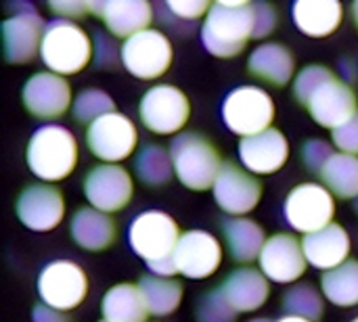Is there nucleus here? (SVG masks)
<instances>
[{"label": "nucleus", "mask_w": 358, "mask_h": 322, "mask_svg": "<svg viewBox=\"0 0 358 322\" xmlns=\"http://www.w3.org/2000/svg\"><path fill=\"white\" fill-rule=\"evenodd\" d=\"M294 98L325 130L344 126L358 111L357 92L327 65H306L294 80Z\"/></svg>", "instance_id": "nucleus-1"}, {"label": "nucleus", "mask_w": 358, "mask_h": 322, "mask_svg": "<svg viewBox=\"0 0 358 322\" xmlns=\"http://www.w3.org/2000/svg\"><path fill=\"white\" fill-rule=\"evenodd\" d=\"M254 38V2L218 0L201 25V42L206 50L218 59H231L243 52Z\"/></svg>", "instance_id": "nucleus-2"}, {"label": "nucleus", "mask_w": 358, "mask_h": 322, "mask_svg": "<svg viewBox=\"0 0 358 322\" xmlns=\"http://www.w3.org/2000/svg\"><path fill=\"white\" fill-rule=\"evenodd\" d=\"M25 163L46 184L65 180L78 166V140L65 126L46 124L27 140Z\"/></svg>", "instance_id": "nucleus-3"}, {"label": "nucleus", "mask_w": 358, "mask_h": 322, "mask_svg": "<svg viewBox=\"0 0 358 322\" xmlns=\"http://www.w3.org/2000/svg\"><path fill=\"white\" fill-rule=\"evenodd\" d=\"M40 59L57 75H76L94 59V44L76 21L52 19L44 27Z\"/></svg>", "instance_id": "nucleus-4"}, {"label": "nucleus", "mask_w": 358, "mask_h": 322, "mask_svg": "<svg viewBox=\"0 0 358 322\" xmlns=\"http://www.w3.org/2000/svg\"><path fill=\"white\" fill-rule=\"evenodd\" d=\"M174 176L189 191H210L222 170L216 145L199 132H182L170 142Z\"/></svg>", "instance_id": "nucleus-5"}, {"label": "nucleus", "mask_w": 358, "mask_h": 322, "mask_svg": "<svg viewBox=\"0 0 358 322\" xmlns=\"http://www.w3.org/2000/svg\"><path fill=\"white\" fill-rule=\"evenodd\" d=\"M275 113L273 96L260 86H239L231 90L222 103L224 126L241 138H250L273 128Z\"/></svg>", "instance_id": "nucleus-6"}, {"label": "nucleus", "mask_w": 358, "mask_h": 322, "mask_svg": "<svg viewBox=\"0 0 358 322\" xmlns=\"http://www.w3.org/2000/svg\"><path fill=\"white\" fill-rule=\"evenodd\" d=\"M180 237L182 233L176 220L159 210L138 214L128 228V243L147 266L174 258Z\"/></svg>", "instance_id": "nucleus-7"}, {"label": "nucleus", "mask_w": 358, "mask_h": 322, "mask_svg": "<svg viewBox=\"0 0 358 322\" xmlns=\"http://www.w3.org/2000/svg\"><path fill=\"white\" fill-rule=\"evenodd\" d=\"M189 117L191 101L180 88L172 84L151 86L138 103L141 124L157 136H178V132L187 126Z\"/></svg>", "instance_id": "nucleus-8"}, {"label": "nucleus", "mask_w": 358, "mask_h": 322, "mask_svg": "<svg viewBox=\"0 0 358 322\" xmlns=\"http://www.w3.org/2000/svg\"><path fill=\"white\" fill-rule=\"evenodd\" d=\"M38 295L44 306L71 312L88 298V277L84 268L71 260L48 262L38 275Z\"/></svg>", "instance_id": "nucleus-9"}, {"label": "nucleus", "mask_w": 358, "mask_h": 322, "mask_svg": "<svg viewBox=\"0 0 358 322\" xmlns=\"http://www.w3.org/2000/svg\"><path fill=\"white\" fill-rule=\"evenodd\" d=\"M283 214L287 224L306 237L334 224L336 197L323 184L302 182L287 193Z\"/></svg>", "instance_id": "nucleus-10"}, {"label": "nucleus", "mask_w": 358, "mask_h": 322, "mask_svg": "<svg viewBox=\"0 0 358 322\" xmlns=\"http://www.w3.org/2000/svg\"><path fill=\"white\" fill-rule=\"evenodd\" d=\"M120 54L126 71L145 82L157 80L164 73H168L174 61L172 42L164 31L153 27L128 38L122 44Z\"/></svg>", "instance_id": "nucleus-11"}, {"label": "nucleus", "mask_w": 358, "mask_h": 322, "mask_svg": "<svg viewBox=\"0 0 358 322\" xmlns=\"http://www.w3.org/2000/svg\"><path fill=\"white\" fill-rule=\"evenodd\" d=\"M86 147L99 161L120 166L134 155L138 147V128L128 115L113 111L86 128Z\"/></svg>", "instance_id": "nucleus-12"}, {"label": "nucleus", "mask_w": 358, "mask_h": 322, "mask_svg": "<svg viewBox=\"0 0 358 322\" xmlns=\"http://www.w3.org/2000/svg\"><path fill=\"white\" fill-rule=\"evenodd\" d=\"M8 8L13 13L2 21L4 57L13 65H23L40 54L46 23L29 2H15Z\"/></svg>", "instance_id": "nucleus-13"}, {"label": "nucleus", "mask_w": 358, "mask_h": 322, "mask_svg": "<svg viewBox=\"0 0 358 322\" xmlns=\"http://www.w3.org/2000/svg\"><path fill=\"white\" fill-rule=\"evenodd\" d=\"M82 191L90 207L111 216L115 212H122L132 201L134 182L126 168L99 163L86 174Z\"/></svg>", "instance_id": "nucleus-14"}, {"label": "nucleus", "mask_w": 358, "mask_h": 322, "mask_svg": "<svg viewBox=\"0 0 358 322\" xmlns=\"http://www.w3.org/2000/svg\"><path fill=\"white\" fill-rule=\"evenodd\" d=\"M212 193L216 205L224 214L233 218H243L258 207L262 199V182L245 168H239L233 161H224Z\"/></svg>", "instance_id": "nucleus-15"}, {"label": "nucleus", "mask_w": 358, "mask_h": 322, "mask_svg": "<svg viewBox=\"0 0 358 322\" xmlns=\"http://www.w3.org/2000/svg\"><path fill=\"white\" fill-rule=\"evenodd\" d=\"M23 107L36 119H57L73 107L71 86L63 75L52 71H38L27 78L21 90Z\"/></svg>", "instance_id": "nucleus-16"}, {"label": "nucleus", "mask_w": 358, "mask_h": 322, "mask_svg": "<svg viewBox=\"0 0 358 322\" xmlns=\"http://www.w3.org/2000/svg\"><path fill=\"white\" fill-rule=\"evenodd\" d=\"M258 270L277 285H292L308 270L302 241L296 235L277 233L266 239V245L258 258Z\"/></svg>", "instance_id": "nucleus-17"}, {"label": "nucleus", "mask_w": 358, "mask_h": 322, "mask_svg": "<svg viewBox=\"0 0 358 322\" xmlns=\"http://www.w3.org/2000/svg\"><path fill=\"white\" fill-rule=\"evenodd\" d=\"M19 222L34 233H48L63 222L65 201L57 186L38 182L25 186L15 201Z\"/></svg>", "instance_id": "nucleus-18"}, {"label": "nucleus", "mask_w": 358, "mask_h": 322, "mask_svg": "<svg viewBox=\"0 0 358 322\" xmlns=\"http://www.w3.org/2000/svg\"><path fill=\"white\" fill-rule=\"evenodd\" d=\"M222 245L220 241L208 233V230H187L182 233L176 251L174 262L178 268V275L191 281H203L218 272L222 264Z\"/></svg>", "instance_id": "nucleus-19"}, {"label": "nucleus", "mask_w": 358, "mask_h": 322, "mask_svg": "<svg viewBox=\"0 0 358 322\" xmlns=\"http://www.w3.org/2000/svg\"><path fill=\"white\" fill-rule=\"evenodd\" d=\"M289 159V142L277 128H268L256 136L239 140V161L254 176H268L285 168Z\"/></svg>", "instance_id": "nucleus-20"}, {"label": "nucleus", "mask_w": 358, "mask_h": 322, "mask_svg": "<svg viewBox=\"0 0 358 322\" xmlns=\"http://www.w3.org/2000/svg\"><path fill=\"white\" fill-rule=\"evenodd\" d=\"M90 13L99 17L113 38L124 42L145 29L153 21V6L147 0H88Z\"/></svg>", "instance_id": "nucleus-21"}, {"label": "nucleus", "mask_w": 358, "mask_h": 322, "mask_svg": "<svg viewBox=\"0 0 358 322\" xmlns=\"http://www.w3.org/2000/svg\"><path fill=\"white\" fill-rule=\"evenodd\" d=\"M302 247H304L308 266L323 270V272H329L350 260L348 258L350 256V235L338 222H334L313 235H306L302 239Z\"/></svg>", "instance_id": "nucleus-22"}, {"label": "nucleus", "mask_w": 358, "mask_h": 322, "mask_svg": "<svg viewBox=\"0 0 358 322\" xmlns=\"http://www.w3.org/2000/svg\"><path fill=\"white\" fill-rule=\"evenodd\" d=\"M248 73L258 82H264L275 88H283L298 75L296 59L285 44L264 42L256 50H252L248 59Z\"/></svg>", "instance_id": "nucleus-23"}, {"label": "nucleus", "mask_w": 358, "mask_h": 322, "mask_svg": "<svg viewBox=\"0 0 358 322\" xmlns=\"http://www.w3.org/2000/svg\"><path fill=\"white\" fill-rule=\"evenodd\" d=\"M271 281L256 268H237L220 285L227 302L237 314L260 310L271 298Z\"/></svg>", "instance_id": "nucleus-24"}, {"label": "nucleus", "mask_w": 358, "mask_h": 322, "mask_svg": "<svg viewBox=\"0 0 358 322\" xmlns=\"http://www.w3.org/2000/svg\"><path fill=\"white\" fill-rule=\"evenodd\" d=\"M69 235L78 247L90 254L107 251L117 239V224L109 214L94 207H80L69 222Z\"/></svg>", "instance_id": "nucleus-25"}, {"label": "nucleus", "mask_w": 358, "mask_h": 322, "mask_svg": "<svg viewBox=\"0 0 358 322\" xmlns=\"http://www.w3.org/2000/svg\"><path fill=\"white\" fill-rule=\"evenodd\" d=\"M296 27L308 38H327L344 21V6L338 0H298L292 6Z\"/></svg>", "instance_id": "nucleus-26"}, {"label": "nucleus", "mask_w": 358, "mask_h": 322, "mask_svg": "<svg viewBox=\"0 0 358 322\" xmlns=\"http://www.w3.org/2000/svg\"><path fill=\"white\" fill-rule=\"evenodd\" d=\"M229 256L239 264H250L260 258L266 245L264 228L252 218H227L220 224Z\"/></svg>", "instance_id": "nucleus-27"}, {"label": "nucleus", "mask_w": 358, "mask_h": 322, "mask_svg": "<svg viewBox=\"0 0 358 322\" xmlns=\"http://www.w3.org/2000/svg\"><path fill=\"white\" fill-rule=\"evenodd\" d=\"M101 314L107 322H145L149 310L138 285L120 283L103 295Z\"/></svg>", "instance_id": "nucleus-28"}, {"label": "nucleus", "mask_w": 358, "mask_h": 322, "mask_svg": "<svg viewBox=\"0 0 358 322\" xmlns=\"http://www.w3.org/2000/svg\"><path fill=\"white\" fill-rule=\"evenodd\" d=\"M138 289L145 298L149 314L155 319H164V316L174 314L182 302V295H185V287L180 281L155 277V275L141 277Z\"/></svg>", "instance_id": "nucleus-29"}, {"label": "nucleus", "mask_w": 358, "mask_h": 322, "mask_svg": "<svg viewBox=\"0 0 358 322\" xmlns=\"http://www.w3.org/2000/svg\"><path fill=\"white\" fill-rule=\"evenodd\" d=\"M319 180L336 199H358V157L336 151L319 172Z\"/></svg>", "instance_id": "nucleus-30"}, {"label": "nucleus", "mask_w": 358, "mask_h": 322, "mask_svg": "<svg viewBox=\"0 0 358 322\" xmlns=\"http://www.w3.org/2000/svg\"><path fill=\"white\" fill-rule=\"evenodd\" d=\"M321 293L338 308L358 306V260H348L342 266L323 272Z\"/></svg>", "instance_id": "nucleus-31"}, {"label": "nucleus", "mask_w": 358, "mask_h": 322, "mask_svg": "<svg viewBox=\"0 0 358 322\" xmlns=\"http://www.w3.org/2000/svg\"><path fill=\"white\" fill-rule=\"evenodd\" d=\"M134 176L151 189H159L168 184L174 176V166L170 157V149L162 145H145L134 155Z\"/></svg>", "instance_id": "nucleus-32"}, {"label": "nucleus", "mask_w": 358, "mask_h": 322, "mask_svg": "<svg viewBox=\"0 0 358 322\" xmlns=\"http://www.w3.org/2000/svg\"><path fill=\"white\" fill-rule=\"evenodd\" d=\"M325 302H327L325 295L310 283L292 285L281 298L285 316H298V319H306L310 322H317L323 316Z\"/></svg>", "instance_id": "nucleus-33"}, {"label": "nucleus", "mask_w": 358, "mask_h": 322, "mask_svg": "<svg viewBox=\"0 0 358 322\" xmlns=\"http://www.w3.org/2000/svg\"><path fill=\"white\" fill-rule=\"evenodd\" d=\"M115 111V103L113 98L96 88H88L82 90L76 98H73V107H71V115L78 124H86L90 126L92 122L101 119L103 115H109Z\"/></svg>", "instance_id": "nucleus-34"}, {"label": "nucleus", "mask_w": 358, "mask_h": 322, "mask_svg": "<svg viewBox=\"0 0 358 322\" xmlns=\"http://www.w3.org/2000/svg\"><path fill=\"white\" fill-rule=\"evenodd\" d=\"M195 316L197 322H233L237 319V312L233 306L227 302L222 289H210L203 293L195 306Z\"/></svg>", "instance_id": "nucleus-35"}, {"label": "nucleus", "mask_w": 358, "mask_h": 322, "mask_svg": "<svg viewBox=\"0 0 358 322\" xmlns=\"http://www.w3.org/2000/svg\"><path fill=\"white\" fill-rule=\"evenodd\" d=\"M334 153H336L334 147H331L327 140H321V138L306 140V142L302 145V151H300L306 170L313 172V174H317V176H319V172L325 168V163L334 157Z\"/></svg>", "instance_id": "nucleus-36"}, {"label": "nucleus", "mask_w": 358, "mask_h": 322, "mask_svg": "<svg viewBox=\"0 0 358 322\" xmlns=\"http://www.w3.org/2000/svg\"><path fill=\"white\" fill-rule=\"evenodd\" d=\"M331 140L340 153L358 157V111L340 128L331 132Z\"/></svg>", "instance_id": "nucleus-37"}, {"label": "nucleus", "mask_w": 358, "mask_h": 322, "mask_svg": "<svg viewBox=\"0 0 358 322\" xmlns=\"http://www.w3.org/2000/svg\"><path fill=\"white\" fill-rule=\"evenodd\" d=\"M166 8L176 17V19H182V21H197V19H206L210 8H212V2L208 0H168L166 2Z\"/></svg>", "instance_id": "nucleus-38"}, {"label": "nucleus", "mask_w": 358, "mask_h": 322, "mask_svg": "<svg viewBox=\"0 0 358 322\" xmlns=\"http://www.w3.org/2000/svg\"><path fill=\"white\" fill-rule=\"evenodd\" d=\"M279 13L271 2H254V38H266L277 29Z\"/></svg>", "instance_id": "nucleus-39"}, {"label": "nucleus", "mask_w": 358, "mask_h": 322, "mask_svg": "<svg viewBox=\"0 0 358 322\" xmlns=\"http://www.w3.org/2000/svg\"><path fill=\"white\" fill-rule=\"evenodd\" d=\"M50 13L57 15V19H65V21H76V19H84L90 13V2L88 0H52L48 2Z\"/></svg>", "instance_id": "nucleus-40"}, {"label": "nucleus", "mask_w": 358, "mask_h": 322, "mask_svg": "<svg viewBox=\"0 0 358 322\" xmlns=\"http://www.w3.org/2000/svg\"><path fill=\"white\" fill-rule=\"evenodd\" d=\"M117 59L122 61V54L117 52L113 42L105 34H99L96 40H94V61H96V65L105 67V69H111L117 63Z\"/></svg>", "instance_id": "nucleus-41"}, {"label": "nucleus", "mask_w": 358, "mask_h": 322, "mask_svg": "<svg viewBox=\"0 0 358 322\" xmlns=\"http://www.w3.org/2000/svg\"><path fill=\"white\" fill-rule=\"evenodd\" d=\"M31 322H71V321L67 319V314H65V312H59V310H55V308H50V306L40 304V306H36V308L31 310Z\"/></svg>", "instance_id": "nucleus-42"}, {"label": "nucleus", "mask_w": 358, "mask_h": 322, "mask_svg": "<svg viewBox=\"0 0 358 322\" xmlns=\"http://www.w3.org/2000/svg\"><path fill=\"white\" fill-rule=\"evenodd\" d=\"M275 322H310L306 321V319H298V316H283V319H279V321Z\"/></svg>", "instance_id": "nucleus-43"}, {"label": "nucleus", "mask_w": 358, "mask_h": 322, "mask_svg": "<svg viewBox=\"0 0 358 322\" xmlns=\"http://www.w3.org/2000/svg\"><path fill=\"white\" fill-rule=\"evenodd\" d=\"M350 13H352V19H355V23H357V29H358V0L357 2H352V6H350Z\"/></svg>", "instance_id": "nucleus-44"}, {"label": "nucleus", "mask_w": 358, "mask_h": 322, "mask_svg": "<svg viewBox=\"0 0 358 322\" xmlns=\"http://www.w3.org/2000/svg\"><path fill=\"white\" fill-rule=\"evenodd\" d=\"M248 322H273V321H268V319H252V321H248Z\"/></svg>", "instance_id": "nucleus-45"}, {"label": "nucleus", "mask_w": 358, "mask_h": 322, "mask_svg": "<svg viewBox=\"0 0 358 322\" xmlns=\"http://www.w3.org/2000/svg\"><path fill=\"white\" fill-rule=\"evenodd\" d=\"M355 210L358 212V199H355Z\"/></svg>", "instance_id": "nucleus-46"}, {"label": "nucleus", "mask_w": 358, "mask_h": 322, "mask_svg": "<svg viewBox=\"0 0 358 322\" xmlns=\"http://www.w3.org/2000/svg\"><path fill=\"white\" fill-rule=\"evenodd\" d=\"M352 322H358V316H357V319H355V321H352Z\"/></svg>", "instance_id": "nucleus-47"}, {"label": "nucleus", "mask_w": 358, "mask_h": 322, "mask_svg": "<svg viewBox=\"0 0 358 322\" xmlns=\"http://www.w3.org/2000/svg\"><path fill=\"white\" fill-rule=\"evenodd\" d=\"M101 322H107V321H101Z\"/></svg>", "instance_id": "nucleus-48"}]
</instances>
